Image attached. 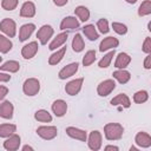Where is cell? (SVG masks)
Segmentation results:
<instances>
[{"instance_id": "8992f818", "label": "cell", "mask_w": 151, "mask_h": 151, "mask_svg": "<svg viewBox=\"0 0 151 151\" xmlns=\"http://www.w3.org/2000/svg\"><path fill=\"white\" fill-rule=\"evenodd\" d=\"M116 88V83L113 79H105L100 81L97 86V93L100 97H107Z\"/></svg>"}, {"instance_id": "9c48e42d", "label": "cell", "mask_w": 151, "mask_h": 151, "mask_svg": "<svg viewBox=\"0 0 151 151\" xmlns=\"http://www.w3.org/2000/svg\"><path fill=\"white\" fill-rule=\"evenodd\" d=\"M20 144H21V138L19 134L14 133L7 138H5V142L2 144L4 149L7 150V151H17L19 147H20Z\"/></svg>"}, {"instance_id": "9a60e30c", "label": "cell", "mask_w": 151, "mask_h": 151, "mask_svg": "<svg viewBox=\"0 0 151 151\" xmlns=\"http://www.w3.org/2000/svg\"><path fill=\"white\" fill-rule=\"evenodd\" d=\"M134 143L143 149H147L151 146V136L147 132L139 131L134 137Z\"/></svg>"}, {"instance_id": "cb8c5ba5", "label": "cell", "mask_w": 151, "mask_h": 151, "mask_svg": "<svg viewBox=\"0 0 151 151\" xmlns=\"http://www.w3.org/2000/svg\"><path fill=\"white\" fill-rule=\"evenodd\" d=\"M83 33L85 34V37L91 40V41H96L98 38H99V33L97 32V28L94 27V25L92 24H88V25H85L83 28Z\"/></svg>"}, {"instance_id": "d590c367", "label": "cell", "mask_w": 151, "mask_h": 151, "mask_svg": "<svg viewBox=\"0 0 151 151\" xmlns=\"http://www.w3.org/2000/svg\"><path fill=\"white\" fill-rule=\"evenodd\" d=\"M97 28H98V31H99L100 33L107 34V33L110 32V26H109L107 19H105V18L99 19V20L97 21Z\"/></svg>"}, {"instance_id": "5b68a950", "label": "cell", "mask_w": 151, "mask_h": 151, "mask_svg": "<svg viewBox=\"0 0 151 151\" xmlns=\"http://www.w3.org/2000/svg\"><path fill=\"white\" fill-rule=\"evenodd\" d=\"M37 134L45 139V140H52L57 137L58 134V129L55 126H48V125H42V126H39L37 129Z\"/></svg>"}, {"instance_id": "8fae6325", "label": "cell", "mask_w": 151, "mask_h": 151, "mask_svg": "<svg viewBox=\"0 0 151 151\" xmlns=\"http://www.w3.org/2000/svg\"><path fill=\"white\" fill-rule=\"evenodd\" d=\"M38 50H39L38 42L37 41H31V42L26 44L25 46H22V48H21V55L26 60L32 59L38 53Z\"/></svg>"}, {"instance_id": "30bf717a", "label": "cell", "mask_w": 151, "mask_h": 151, "mask_svg": "<svg viewBox=\"0 0 151 151\" xmlns=\"http://www.w3.org/2000/svg\"><path fill=\"white\" fill-rule=\"evenodd\" d=\"M78 68H79V64H78L77 61H76V63H71V64L64 66V67L59 71L58 77H59V79L65 80V79H67V78L74 76V74L78 72Z\"/></svg>"}, {"instance_id": "44dd1931", "label": "cell", "mask_w": 151, "mask_h": 151, "mask_svg": "<svg viewBox=\"0 0 151 151\" xmlns=\"http://www.w3.org/2000/svg\"><path fill=\"white\" fill-rule=\"evenodd\" d=\"M67 38H68L67 32H61V33L57 34V37L53 38V40L50 42V45H48V50H51V51L58 50L60 46H63V45L67 41Z\"/></svg>"}, {"instance_id": "d4e9b609", "label": "cell", "mask_w": 151, "mask_h": 151, "mask_svg": "<svg viewBox=\"0 0 151 151\" xmlns=\"http://www.w3.org/2000/svg\"><path fill=\"white\" fill-rule=\"evenodd\" d=\"M65 54H66V47H61V48L57 50V52H54V53H52V54L50 55V58H48V64L52 65V66L59 64V63L64 59Z\"/></svg>"}, {"instance_id": "bcb514c9", "label": "cell", "mask_w": 151, "mask_h": 151, "mask_svg": "<svg viewBox=\"0 0 151 151\" xmlns=\"http://www.w3.org/2000/svg\"><path fill=\"white\" fill-rule=\"evenodd\" d=\"M127 4H131V5H133V4H136L137 2V0H125Z\"/></svg>"}, {"instance_id": "b9f144b4", "label": "cell", "mask_w": 151, "mask_h": 151, "mask_svg": "<svg viewBox=\"0 0 151 151\" xmlns=\"http://www.w3.org/2000/svg\"><path fill=\"white\" fill-rule=\"evenodd\" d=\"M7 93H8V88L5 85H1L0 86V100H5V97L7 96Z\"/></svg>"}, {"instance_id": "ee69618b", "label": "cell", "mask_w": 151, "mask_h": 151, "mask_svg": "<svg viewBox=\"0 0 151 151\" xmlns=\"http://www.w3.org/2000/svg\"><path fill=\"white\" fill-rule=\"evenodd\" d=\"M104 150H105V151H110V150H112V151H118L119 147L116 146V145H106V146L104 147Z\"/></svg>"}, {"instance_id": "ac0fdd59", "label": "cell", "mask_w": 151, "mask_h": 151, "mask_svg": "<svg viewBox=\"0 0 151 151\" xmlns=\"http://www.w3.org/2000/svg\"><path fill=\"white\" fill-rule=\"evenodd\" d=\"M79 20L76 19V17H65L61 22H60V29L61 31H66V29H76L79 28Z\"/></svg>"}, {"instance_id": "d6a6232c", "label": "cell", "mask_w": 151, "mask_h": 151, "mask_svg": "<svg viewBox=\"0 0 151 151\" xmlns=\"http://www.w3.org/2000/svg\"><path fill=\"white\" fill-rule=\"evenodd\" d=\"M151 14V0H144L138 7V15L146 17Z\"/></svg>"}, {"instance_id": "7c38bea8", "label": "cell", "mask_w": 151, "mask_h": 151, "mask_svg": "<svg viewBox=\"0 0 151 151\" xmlns=\"http://www.w3.org/2000/svg\"><path fill=\"white\" fill-rule=\"evenodd\" d=\"M66 134L73 139H78L80 142H87V132L85 130L74 127V126H68L65 130Z\"/></svg>"}, {"instance_id": "4dcf8cb0", "label": "cell", "mask_w": 151, "mask_h": 151, "mask_svg": "<svg viewBox=\"0 0 151 151\" xmlns=\"http://www.w3.org/2000/svg\"><path fill=\"white\" fill-rule=\"evenodd\" d=\"M114 55H116V51H114V50H111L109 53H106V54L98 61V66H99L100 68H106V67H109Z\"/></svg>"}, {"instance_id": "7bdbcfd3", "label": "cell", "mask_w": 151, "mask_h": 151, "mask_svg": "<svg viewBox=\"0 0 151 151\" xmlns=\"http://www.w3.org/2000/svg\"><path fill=\"white\" fill-rule=\"evenodd\" d=\"M68 2V0H53V4L58 7H63Z\"/></svg>"}, {"instance_id": "836d02e7", "label": "cell", "mask_w": 151, "mask_h": 151, "mask_svg": "<svg viewBox=\"0 0 151 151\" xmlns=\"http://www.w3.org/2000/svg\"><path fill=\"white\" fill-rule=\"evenodd\" d=\"M96 60V51L94 50H88L85 55L83 57V66L84 67H87L90 65H92Z\"/></svg>"}, {"instance_id": "83f0119b", "label": "cell", "mask_w": 151, "mask_h": 151, "mask_svg": "<svg viewBox=\"0 0 151 151\" xmlns=\"http://www.w3.org/2000/svg\"><path fill=\"white\" fill-rule=\"evenodd\" d=\"M34 119L38 120V122H40V123H51L53 118H52L51 113L47 110L40 109V110H38L34 113Z\"/></svg>"}, {"instance_id": "ba28073f", "label": "cell", "mask_w": 151, "mask_h": 151, "mask_svg": "<svg viewBox=\"0 0 151 151\" xmlns=\"http://www.w3.org/2000/svg\"><path fill=\"white\" fill-rule=\"evenodd\" d=\"M83 84H84V78H76L65 85V92L68 96H77L80 92Z\"/></svg>"}, {"instance_id": "e575fe53", "label": "cell", "mask_w": 151, "mask_h": 151, "mask_svg": "<svg viewBox=\"0 0 151 151\" xmlns=\"http://www.w3.org/2000/svg\"><path fill=\"white\" fill-rule=\"evenodd\" d=\"M147 99H149V93L145 90H139L133 94V101L136 104H143L147 101Z\"/></svg>"}, {"instance_id": "277c9868", "label": "cell", "mask_w": 151, "mask_h": 151, "mask_svg": "<svg viewBox=\"0 0 151 151\" xmlns=\"http://www.w3.org/2000/svg\"><path fill=\"white\" fill-rule=\"evenodd\" d=\"M0 31L9 38H14L17 34V24L11 18H5L0 22Z\"/></svg>"}, {"instance_id": "d6986e66", "label": "cell", "mask_w": 151, "mask_h": 151, "mask_svg": "<svg viewBox=\"0 0 151 151\" xmlns=\"http://www.w3.org/2000/svg\"><path fill=\"white\" fill-rule=\"evenodd\" d=\"M34 29H35V25L34 24H32V22L24 24L20 27V29H19V41H21V42L26 41L32 35V33L34 32Z\"/></svg>"}, {"instance_id": "7dc6e473", "label": "cell", "mask_w": 151, "mask_h": 151, "mask_svg": "<svg viewBox=\"0 0 151 151\" xmlns=\"http://www.w3.org/2000/svg\"><path fill=\"white\" fill-rule=\"evenodd\" d=\"M147 29L151 32V20H150V21H149V24H147Z\"/></svg>"}, {"instance_id": "60d3db41", "label": "cell", "mask_w": 151, "mask_h": 151, "mask_svg": "<svg viewBox=\"0 0 151 151\" xmlns=\"http://www.w3.org/2000/svg\"><path fill=\"white\" fill-rule=\"evenodd\" d=\"M11 80V76H9V72L8 73H5L4 71L0 72V81L1 83H7Z\"/></svg>"}, {"instance_id": "8d00e7d4", "label": "cell", "mask_w": 151, "mask_h": 151, "mask_svg": "<svg viewBox=\"0 0 151 151\" xmlns=\"http://www.w3.org/2000/svg\"><path fill=\"white\" fill-rule=\"evenodd\" d=\"M112 28L119 35H124V34L127 33V26L125 24H123V22H116V21L112 22Z\"/></svg>"}, {"instance_id": "f35d334b", "label": "cell", "mask_w": 151, "mask_h": 151, "mask_svg": "<svg viewBox=\"0 0 151 151\" xmlns=\"http://www.w3.org/2000/svg\"><path fill=\"white\" fill-rule=\"evenodd\" d=\"M142 51L144 53H151V38L146 37L144 39V42H143V46H142Z\"/></svg>"}, {"instance_id": "5bb4252c", "label": "cell", "mask_w": 151, "mask_h": 151, "mask_svg": "<svg viewBox=\"0 0 151 151\" xmlns=\"http://www.w3.org/2000/svg\"><path fill=\"white\" fill-rule=\"evenodd\" d=\"M14 106L9 100H1L0 104V117L4 119H12Z\"/></svg>"}, {"instance_id": "ab89813d", "label": "cell", "mask_w": 151, "mask_h": 151, "mask_svg": "<svg viewBox=\"0 0 151 151\" xmlns=\"http://www.w3.org/2000/svg\"><path fill=\"white\" fill-rule=\"evenodd\" d=\"M143 67L145 70H151V53H149L145 59H144V63H143Z\"/></svg>"}, {"instance_id": "1f68e13d", "label": "cell", "mask_w": 151, "mask_h": 151, "mask_svg": "<svg viewBox=\"0 0 151 151\" xmlns=\"http://www.w3.org/2000/svg\"><path fill=\"white\" fill-rule=\"evenodd\" d=\"M12 47H13V44H12V41L7 38V37H5V35H0V52L2 53V54H5V53H7V52H9L11 50H12Z\"/></svg>"}, {"instance_id": "6da1fadb", "label": "cell", "mask_w": 151, "mask_h": 151, "mask_svg": "<svg viewBox=\"0 0 151 151\" xmlns=\"http://www.w3.org/2000/svg\"><path fill=\"white\" fill-rule=\"evenodd\" d=\"M124 127L119 123H107L104 126V136L107 140H119L123 137Z\"/></svg>"}, {"instance_id": "e0dca14e", "label": "cell", "mask_w": 151, "mask_h": 151, "mask_svg": "<svg viewBox=\"0 0 151 151\" xmlns=\"http://www.w3.org/2000/svg\"><path fill=\"white\" fill-rule=\"evenodd\" d=\"M37 8L34 2L32 1H25L20 8V17L22 18H33L35 15Z\"/></svg>"}, {"instance_id": "484cf974", "label": "cell", "mask_w": 151, "mask_h": 151, "mask_svg": "<svg viewBox=\"0 0 151 151\" xmlns=\"http://www.w3.org/2000/svg\"><path fill=\"white\" fill-rule=\"evenodd\" d=\"M0 70L4 71V72L6 71V72H9V73H15L20 70V64L17 60H8V61H5V63L1 64Z\"/></svg>"}, {"instance_id": "7402d4cb", "label": "cell", "mask_w": 151, "mask_h": 151, "mask_svg": "<svg viewBox=\"0 0 151 151\" xmlns=\"http://www.w3.org/2000/svg\"><path fill=\"white\" fill-rule=\"evenodd\" d=\"M131 63V57L125 53V52H120L118 53L116 61H114V67L116 68H126Z\"/></svg>"}, {"instance_id": "603a6c76", "label": "cell", "mask_w": 151, "mask_h": 151, "mask_svg": "<svg viewBox=\"0 0 151 151\" xmlns=\"http://www.w3.org/2000/svg\"><path fill=\"white\" fill-rule=\"evenodd\" d=\"M112 76H113V78H114L118 83H120V84H126V83H129L130 79H131V73H130L129 71H126L125 68H118L117 71H114V72L112 73Z\"/></svg>"}, {"instance_id": "4fadbf2b", "label": "cell", "mask_w": 151, "mask_h": 151, "mask_svg": "<svg viewBox=\"0 0 151 151\" xmlns=\"http://www.w3.org/2000/svg\"><path fill=\"white\" fill-rule=\"evenodd\" d=\"M51 109L55 117H64L67 112V104L63 99H57L52 103Z\"/></svg>"}, {"instance_id": "f6af8a7d", "label": "cell", "mask_w": 151, "mask_h": 151, "mask_svg": "<svg viewBox=\"0 0 151 151\" xmlns=\"http://www.w3.org/2000/svg\"><path fill=\"white\" fill-rule=\"evenodd\" d=\"M27 150H29V151H33L34 149H33L31 145H24V146H22V151H27Z\"/></svg>"}, {"instance_id": "2e32d148", "label": "cell", "mask_w": 151, "mask_h": 151, "mask_svg": "<svg viewBox=\"0 0 151 151\" xmlns=\"http://www.w3.org/2000/svg\"><path fill=\"white\" fill-rule=\"evenodd\" d=\"M119 45V40L114 37H106L104 38L100 44H99V51L100 52H105L107 50H114L116 47H118Z\"/></svg>"}, {"instance_id": "c3c4849f", "label": "cell", "mask_w": 151, "mask_h": 151, "mask_svg": "<svg viewBox=\"0 0 151 151\" xmlns=\"http://www.w3.org/2000/svg\"><path fill=\"white\" fill-rule=\"evenodd\" d=\"M132 150L136 151V150H138V147H136V146H131V147H130V151H132Z\"/></svg>"}, {"instance_id": "f1b7e54d", "label": "cell", "mask_w": 151, "mask_h": 151, "mask_svg": "<svg viewBox=\"0 0 151 151\" xmlns=\"http://www.w3.org/2000/svg\"><path fill=\"white\" fill-rule=\"evenodd\" d=\"M74 14L79 18V20L81 22H85V21H87L90 19V9L87 7H85V6H81V5L76 7Z\"/></svg>"}, {"instance_id": "ffe728a7", "label": "cell", "mask_w": 151, "mask_h": 151, "mask_svg": "<svg viewBox=\"0 0 151 151\" xmlns=\"http://www.w3.org/2000/svg\"><path fill=\"white\" fill-rule=\"evenodd\" d=\"M110 103H111L112 106L119 105V106H123V107H125V109H129V107L131 106V100H130L129 96L125 94V93H119V94H117L116 97H113V98L111 99Z\"/></svg>"}, {"instance_id": "3957f363", "label": "cell", "mask_w": 151, "mask_h": 151, "mask_svg": "<svg viewBox=\"0 0 151 151\" xmlns=\"http://www.w3.org/2000/svg\"><path fill=\"white\" fill-rule=\"evenodd\" d=\"M103 144V136L98 130H93L90 132L88 137H87V145L88 149L92 151H98L100 150Z\"/></svg>"}, {"instance_id": "74e56055", "label": "cell", "mask_w": 151, "mask_h": 151, "mask_svg": "<svg viewBox=\"0 0 151 151\" xmlns=\"http://www.w3.org/2000/svg\"><path fill=\"white\" fill-rule=\"evenodd\" d=\"M19 4V0H2L1 7L5 11H14Z\"/></svg>"}, {"instance_id": "4316f807", "label": "cell", "mask_w": 151, "mask_h": 151, "mask_svg": "<svg viewBox=\"0 0 151 151\" xmlns=\"http://www.w3.org/2000/svg\"><path fill=\"white\" fill-rule=\"evenodd\" d=\"M17 132V125L15 124H1L0 125V137L1 138H7Z\"/></svg>"}, {"instance_id": "f546056e", "label": "cell", "mask_w": 151, "mask_h": 151, "mask_svg": "<svg viewBox=\"0 0 151 151\" xmlns=\"http://www.w3.org/2000/svg\"><path fill=\"white\" fill-rule=\"evenodd\" d=\"M84 48H85L84 39H83L81 34L77 33V34L73 37V40H72V50H73L76 53H79V52H81Z\"/></svg>"}, {"instance_id": "52a82bcc", "label": "cell", "mask_w": 151, "mask_h": 151, "mask_svg": "<svg viewBox=\"0 0 151 151\" xmlns=\"http://www.w3.org/2000/svg\"><path fill=\"white\" fill-rule=\"evenodd\" d=\"M53 33H54V29L51 25H42L37 32V38L41 45H46L52 38Z\"/></svg>"}, {"instance_id": "7a4b0ae2", "label": "cell", "mask_w": 151, "mask_h": 151, "mask_svg": "<svg viewBox=\"0 0 151 151\" xmlns=\"http://www.w3.org/2000/svg\"><path fill=\"white\" fill-rule=\"evenodd\" d=\"M40 91V81L37 78H28L24 81L22 84V92L28 96V97H33L35 94H38Z\"/></svg>"}]
</instances>
